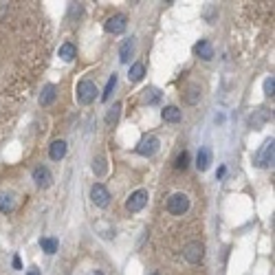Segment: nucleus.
I'll return each instance as SVG.
<instances>
[{
	"label": "nucleus",
	"mask_w": 275,
	"mask_h": 275,
	"mask_svg": "<svg viewBox=\"0 0 275 275\" xmlns=\"http://www.w3.org/2000/svg\"><path fill=\"white\" fill-rule=\"evenodd\" d=\"M205 18L207 20H209V22H211V20H213V4L209 2V4H207V9H205Z\"/></svg>",
	"instance_id": "c85d7f7f"
},
{
	"label": "nucleus",
	"mask_w": 275,
	"mask_h": 275,
	"mask_svg": "<svg viewBox=\"0 0 275 275\" xmlns=\"http://www.w3.org/2000/svg\"><path fill=\"white\" fill-rule=\"evenodd\" d=\"M132 53H135V40L128 38L124 44H121V49H119V60L124 64H128L130 58H132Z\"/></svg>",
	"instance_id": "dca6fc26"
},
{
	"label": "nucleus",
	"mask_w": 275,
	"mask_h": 275,
	"mask_svg": "<svg viewBox=\"0 0 275 275\" xmlns=\"http://www.w3.org/2000/svg\"><path fill=\"white\" fill-rule=\"evenodd\" d=\"M13 269H22V262H20L18 256H13Z\"/></svg>",
	"instance_id": "7c9ffc66"
},
{
	"label": "nucleus",
	"mask_w": 275,
	"mask_h": 275,
	"mask_svg": "<svg viewBox=\"0 0 275 275\" xmlns=\"http://www.w3.org/2000/svg\"><path fill=\"white\" fill-rule=\"evenodd\" d=\"M209 163H211V150L209 147H201L196 156V167L198 172H207L209 170Z\"/></svg>",
	"instance_id": "f8f14e48"
},
{
	"label": "nucleus",
	"mask_w": 275,
	"mask_h": 275,
	"mask_svg": "<svg viewBox=\"0 0 275 275\" xmlns=\"http://www.w3.org/2000/svg\"><path fill=\"white\" fill-rule=\"evenodd\" d=\"M49 156L53 161H62L64 156H66V141H62V139L53 141V143H51V147H49Z\"/></svg>",
	"instance_id": "ddd939ff"
},
{
	"label": "nucleus",
	"mask_w": 275,
	"mask_h": 275,
	"mask_svg": "<svg viewBox=\"0 0 275 275\" xmlns=\"http://www.w3.org/2000/svg\"><path fill=\"white\" fill-rule=\"evenodd\" d=\"M187 209H190V198L185 194H172L167 198V211L172 216H183Z\"/></svg>",
	"instance_id": "20e7f679"
},
{
	"label": "nucleus",
	"mask_w": 275,
	"mask_h": 275,
	"mask_svg": "<svg viewBox=\"0 0 275 275\" xmlns=\"http://www.w3.org/2000/svg\"><path fill=\"white\" fill-rule=\"evenodd\" d=\"M143 75H145V66L141 64V62H137V64L130 66V73H128V79L130 81H141V79H143Z\"/></svg>",
	"instance_id": "a211bd4d"
},
{
	"label": "nucleus",
	"mask_w": 275,
	"mask_h": 275,
	"mask_svg": "<svg viewBox=\"0 0 275 275\" xmlns=\"http://www.w3.org/2000/svg\"><path fill=\"white\" fill-rule=\"evenodd\" d=\"M273 152H275V141L273 139H267L264 145L260 147L253 156V165L256 167H269L273 165Z\"/></svg>",
	"instance_id": "f03ea898"
},
{
	"label": "nucleus",
	"mask_w": 275,
	"mask_h": 275,
	"mask_svg": "<svg viewBox=\"0 0 275 275\" xmlns=\"http://www.w3.org/2000/svg\"><path fill=\"white\" fill-rule=\"evenodd\" d=\"M198 99H201V86L198 84H192L190 88H187V93H185V101L187 104H198Z\"/></svg>",
	"instance_id": "6ab92c4d"
},
{
	"label": "nucleus",
	"mask_w": 275,
	"mask_h": 275,
	"mask_svg": "<svg viewBox=\"0 0 275 275\" xmlns=\"http://www.w3.org/2000/svg\"><path fill=\"white\" fill-rule=\"evenodd\" d=\"M119 117H121V104H113V108L106 113V124H108V126H117Z\"/></svg>",
	"instance_id": "aec40b11"
},
{
	"label": "nucleus",
	"mask_w": 275,
	"mask_h": 275,
	"mask_svg": "<svg viewBox=\"0 0 275 275\" xmlns=\"http://www.w3.org/2000/svg\"><path fill=\"white\" fill-rule=\"evenodd\" d=\"M225 174H227V167H225V165H222V167H220V170H218V172H216V178H222V176H225Z\"/></svg>",
	"instance_id": "c756f323"
},
{
	"label": "nucleus",
	"mask_w": 275,
	"mask_h": 275,
	"mask_svg": "<svg viewBox=\"0 0 275 275\" xmlns=\"http://www.w3.org/2000/svg\"><path fill=\"white\" fill-rule=\"evenodd\" d=\"M33 181H35V185H38V187L47 190V187L51 185V181H53V176H51L49 167H44V165L35 167V170H33Z\"/></svg>",
	"instance_id": "1a4fd4ad"
},
{
	"label": "nucleus",
	"mask_w": 275,
	"mask_h": 275,
	"mask_svg": "<svg viewBox=\"0 0 275 275\" xmlns=\"http://www.w3.org/2000/svg\"><path fill=\"white\" fill-rule=\"evenodd\" d=\"M161 101V90L159 88H147L145 90V104H159Z\"/></svg>",
	"instance_id": "b1692460"
},
{
	"label": "nucleus",
	"mask_w": 275,
	"mask_h": 275,
	"mask_svg": "<svg viewBox=\"0 0 275 275\" xmlns=\"http://www.w3.org/2000/svg\"><path fill=\"white\" fill-rule=\"evenodd\" d=\"M40 247H42L44 253L53 256V253L58 251V240H55V238H42V240H40Z\"/></svg>",
	"instance_id": "412c9836"
},
{
	"label": "nucleus",
	"mask_w": 275,
	"mask_h": 275,
	"mask_svg": "<svg viewBox=\"0 0 275 275\" xmlns=\"http://www.w3.org/2000/svg\"><path fill=\"white\" fill-rule=\"evenodd\" d=\"M194 53L201 60H207V62H209V60H213V47H211V42H209V40H201V42H198L196 47H194Z\"/></svg>",
	"instance_id": "9b49d317"
},
{
	"label": "nucleus",
	"mask_w": 275,
	"mask_h": 275,
	"mask_svg": "<svg viewBox=\"0 0 275 275\" xmlns=\"http://www.w3.org/2000/svg\"><path fill=\"white\" fill-rule=\"evenodd\" d=\"M147 192L145 190H137V192H132L130 198L126 201V209H128L130 213H137V211H141L143 207L147 205Z\"/></svg>",
	"instance_id": "39448f33"
},
{
	"label": "nucleus",
	"mask_w": 275,
	"mask_h": 275,
	"mask_svg": "<svg viewBox=\"0 0 275 275\" xmlns=\"http://www.w3.org/2000/svg\"><path fill=\"white\" fill-rule=\"evenodd\" d=\"M97 84H95L93 79H81L79 84H77V101L79 104H84V106H88V104H93L95 97H97Z\"/></svg>",
	"instance_id": "f257e3e1"
},
{
	"label": "nucleus",
	"mask_w": 275,
	"mask_h": 275,
	"mask_svg": "<svg viewBox=\"0 0 275 275\" xmlns=\"http://www.w3.org/2000/svg\"><path fill=\"white\" fill-rule=\"evenodd\" d=\"M58 97V88L53 84H47L42 88V95H40V106H51Z\"/></svg>",
	"instance_id": "4468645a"
},
{
	"label": "nucleus",
	"mask_w": 275,
	"mask_h": 275,
	"mask_svg": "<svg viewBox=\"0 0 275 275\" xmlns=\"http://www.w3.org/2000/svg\"><path fill=\"white\" fill-rule=\"evenodd\" d=\"M187 165H190V152H187V150H183L181 154L176 156V163H174V167H176V170H185Z\"/></svg>",
	"instance_id": "5701e85b"
},
{
	"label": "nucleus",
	"mask_w": 275,
	"mask_h": 275,
	"mask_svg": "<svg viewBox=\"0 0 275 275\" xmlns=\"http://www.w3.org/2000/svg\"><path fill=\"white\" fill-rule=\"evenodd\" d=\"M27 275H40V269H35V267H33V269H31V271H29Z\"/></svg>",
	"instance_id": "2f4dec72"
},
{
	"label": "nucleus",
	"mask_w": 275,
	"mask_h": 275,
	"mask_svg": "<svg viewBox=\"0 0 275 275\" xmlns=\"http://www.w3.org/2000/svg\"><path fill=\"white\" fill-rule=\"evenodd\" d=\"M106 170H108V167H106V159H101V156H99V159L93 161V172H95L97 176H104Z\"/></svg>",
	"instance_id": "a878e982"
},
{
	"label": "nucleus",
	"mask_w": 275,
	"mask_h": 275,
	"mask_svg": "<svg viewBox=\"0 0 275 275\" xmlns=\"http://www.w3.org/2000/svg\"><path fill=\"white\" fill-rule=\"evenodd\" d=\"M161 117L165 124H178V121H181V110H178L176 106H165V108L161 110Z\"/></svg>",
	"instance_id": "2eb2a0df"
},
{
	"label": "nucleus",
	"mask_w": 275,
	"mask_h": 275,
	"mask_svg": "<svg viewBox=\"0 0 275 275\" xmlns=\"http://www.w3.org/2000/svg\"><path fill=\"white\" fill-rule=\"evenodd\" d=\"M88 275H104V273H101V271H93V273H88Z\"/></svg>",
	"instance_id": "473e14b6"
},
{
	"label": "nucleus",
	"mask_w": 275,
	"mask_h": 275,
	"mask_svg": "<svg viewBox=\"0 0 275 275\" xmlns=\"http://www.w3.org/2000/svg\"><path fill=\"white\" fill-rule=\"evenodd\" d=\"M183 256H185V260L190 264H201L203 258H205V244L198 242V240L187 242L185 249H183Z\"/></svg>",
	"instance_id": "7ed1b4c3"
},
{
	"label": "nucleus",
	"mask_w": 275,
	"mask_h": 275,
	"mask_svg": "<svg viewBox=\"0 0 275 275\" xmlns=\"http://www.w3.org/2000/svg\"><path fill=\"white\" fill-rule=\"evenodd\" d=\"M115 86H117V75L113 73V77L108 79V84H106V88H104V95H101V99L108 101V99H110V95H113V90H115Z\"/></svg>",
	"instance_id": "393cba45"
},
{
	"label": "nucleus",
	"mask_w": 275,
	"mask_h": 275,
	"mask_svg": "<svg viewBox=\"0 0 275 275\" xmlns=\"http://www.w3.org/2000/svg\"><path fill=\"white\" fill-rule=\"evenodd\" d=\"M159 145H161V141L156 139L154 135H147V137H143V139L139 141V143H137V154H141V156H152V154H156Z\"/></svg>",
	"instance_id": "423d86ee"
},
{
	"label": "nucleus",
	"mask_w": 275,
	"mask_h": 275,
	"mask_svg": "<svg viewBox=\"0 0 275 275\" xmlns=\"http://www.w3.org/2000/svg\"><path fill=\"white\" fill-rule=\"evenodd\" d=\"M75 55H77V49H75L73 42H64L62 47H60V58H62L64 62H73Z\"/></svg>",
	"instance_id": "f3484780"
},
{
	"label": "nucleus",
	"mask_w": 275,
	"mask_h": 275,
	"mask_svg": "<svg viewBox=\"0 0 275 275\" xmlns=\"http://www.w3.org/2000/svg\"><path fill=\"white\" fill-rule=\"evenodd\" d=\"M81 11H84L81 2H70V4H69V16H70V18H77V16H81Z\"/></svg>",
	"instance_id": "cd10ccee"
},
{
	"label": "nucleus",
	"mask_w": 275,
	"mask_h": 275,
	"mask_svg": "<svg viewBox=\"0 0 275 275\" xmlns=\"http://www.w3.org/2000/svg\"><path fill=\"white\" fill-rule=\"evenodd\" d=\"M273 93H275V77L269 75V77L264 79V95H267V97H273Z\"/></svg>",
	"instance_id": "bb28decb"
},
{
	"label": "nucleus",
	"mask_w": 275,
	"mask_h": 275,
	"mask_svg": "<svg viewBox=\"0 0 275 275\" xmlns=\"http://www.w3.org/2000/svg\"><path fill=\"white\" fill-rule=\"evenodd\" d=\"M152 275H156V273H152Z\"/></svg>",
	"instance_id": "72a5a7b5"
},
{
	"label": "nucleus",
	"mask_w": 275,
	"mask_h": 275,
	"mask_svg": "<svg viewBox=\"0 0 275 275\" xmlns=\"http://www.w3.org/2000/svg\"><path fill=\"white\" fill-rule=\"evenodd\" d=\"M0 211L2 213H11L13 211V201L9 194H4V192H0Z\"/></svg>",
	"instance_id": "4be33fe9"
},
{
	"label": "nucleus",
	"mask_w": 275,
	"mask_h": 275,
	"mask_svg": "<svg viewBox=\"0 0 275 275\" xmlns=\"http://www.w3.org/2000/svg\"><path fill=\"white\" fill-rule=\"evenodd\" d=\"M126 24H128V18L124 16V13H117V16L113 18H108L104 22V29L108 33H113V35H119V33H124L126 31Z\"/></svg>",
	"instance_id": "0eeeda50"
},
{
	"label": "nucleus",
	"mask_w": 275,
	"mask_h": 275,
	"mask_svg": "<svg viewBox=\"0 0 275 275\" xmlns=\"http://www.w3.org/2000/svg\"><path fill=\"white\" fill-rule=\"evenodd\" d=\"M90 198H93V203L97 207H108L110 205V192L106 190L101 183L93 185V190H90Z\"/></svg>",
	"instance_id": "6e6552de"
},
{
	"label": "nucleus",
	"mask_w": 275,
	"mask_h": 275,
	"mask_svg": "<svg viewBox=\"0 0 275 275\" xmlns=\"http://www.w3.org/2000/svg\"><path fill=\"white\" fill-rule=\"evenodd\" d=\"M269 119H271V113H269L267 108H258V110H253L251 117H249V126H251V128H262Z\"/></svg>",
	"instance_id": "9d476101"
}]
</instances>
